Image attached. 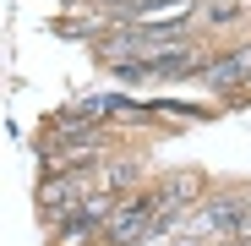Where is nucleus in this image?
Instances as JSON below:
<instances>
[{
	"instance_id": "1",
	"label": "nucleus",
	"mask_w": 251,
	"mask_h": 246,
	"mask_svg": "<svg viewBox=\"0 0 251 246\" xmlns=\"http://www.w3.org/2000/svg\"><path fill=\"white\" fill-rule=\"evenodd\" d=\"M207 82H219V88H229V82H235V88H246V82H251V44H246L235 60H219V66H207Z\"/></svg>"
}]
</instances>
